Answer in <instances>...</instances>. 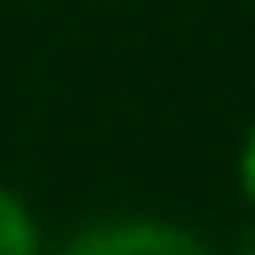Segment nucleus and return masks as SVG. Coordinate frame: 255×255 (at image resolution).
I'll return each instance as SVG.
<instances>
[{
	"label": "nucleus",
	"mask_w": 255,
	"mask_h": 255,
	"mask_svg": "<svg viewBox=\"0 0 255 255\" xmlns=\"http://www.w3.org/2000/svg\"><path fill=\"white\" fill-rule=\"evenodd\" d=\"M59 255H213L191 229L159 218H117V223H96L85 234H75Z\"/></svg>",
	"instance_id": "nucleus-1"
},
{
	"label": "nucleus",
	"mask_w": 255,
	"mask_h": 255,
	"mask_svg": "<svg viewBox=\"0 0 255 255\" xmlns=\"http://www.w3.org/2000/svg\"><path fill=\"white\" fill-rule=\"evenodd\" d=\"M0 255H37V229L5 181H0Z\"/></svg>",
	"instance_id": "nucleus-2"
},
{
	"label": "nucleus",
	"mask_w": 255,
	"mask_h": 255,
	"mask_svg": "<svg viewBox=\"0 0 255 255\" xmlns=\"http://www.w3.org/2000/svg\"><path fill=\"white\" fill-rule=\"evenodd\" d=\"M239 191H245V202L255 207V123L245 133V149H239Z\"/></svg>",
	"instance_id": "nucleus-3"
}]
</instances>
